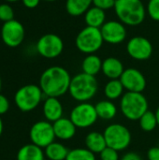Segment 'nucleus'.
I'll list each match as a JSON object with an SVG mask.
<instances>
[{
  "mask_svg": "<svg viewBox=\"0 0 159 160\" xmlns=\"http://www.w3.org/2000/svg\"><path fill=\"white\" fill-rule=\"evenodd\" d=\"M71 78L65 68L52 66L42 72L38 85L45 97L60 98L68 93Z\"/></svg>",
  "mask_w": 159,
  "mask_h": 160,
  "instance_id": "obj_1",
  "label": "nucleus"
},
{
  "mask_svg": "<svg viewBox=\"0 0 159 160\" xmlns=\"http://www.w3.org/2000/svg\"><path fill=\"white\" fill-rule=\"evenodd\" d=\"M113 9L118 21L127 26L142 24L147 15L142 0H116Z\"/></svg>",
  "mask_w": 159,
  "mask_h": 160,
  "instance_id": "obj_2",
  "label": "nucleus"
},
{
  "mask_svg": "<svg viewBox=\"0 0 159 160\" xmlns=\"http://www.w3.org/2000/svg\"><path fill=\"white\" fill-rule=\"evenodd\" d=\"M98 92V82L95 76L78 73L71 78L68 94L78 103L89 102Z\"/></svg>",
  "mask_w": 159,
  "mask_h": 160,
  "instance_id": "obj_3",
  "label": "nucleus"
},
{
  "mask_svg": "<svg viewBox=\"0 0 159 160\" xmlns=\"http://www.w3.org/2000/svg\"><path fill=\"white\" fill-rule=\"evenodd\" d=\"M119 105L121 113L129 121H139L149 109L146 97L137 92H126L120 98Z\"/></svg>",
  "mask_w": 159,
  "mask_h": 160,
  "instance_id": "obj_4",
  "label": "nucleus"
},
{
  "mask_svg": "<svg viewBox=\"0 0 159 160\" xmlns=\"http://www.w3.org/2000/svg\"><path fill=\"white\" fill-rule=\"evenodd\" d=\"M43 96L44 94L39 85L26 84L17 90L14 96V102L20 111L29 112L38 107Z\"/></svg>",
  "mask_w": 159,
  "mask_h": 160,
  "instance_id": "obj_5",
  "label": "nucleus"
},
{
  "mask_svg": "<svg viewBox=\"0 0 159 160\" xmlns=\"http://www.w3.org/2000/svg\"><path fill=\"white\" fill-rule=\"evenodd\" d=\"M104 43L99 28L91 26L83 27L76 36L75 46L84 54H93L98 52Z\"/></svg>",
  "mask_w": 159,
  "mask_h": 160,
  "instance_id": "obj_6",
  "label": "nucleus"
},
{
  "mask_svg": "<svg viewBox=\"0 0 159 160\" xmlns=\"http://www.w3.org/2000/svg\"><path fill=\"white\" fill-rule=\"evenodd\" d=\"M108 147H111L118 152L127 150L132 141L130 130L124 125L113 123L107 126L103 131Z\"/></svg>",
  "mask_w": 159,
  "mask_h": 160,
  "instance_id": "obj_7",
  "label": "nucleus"
},
{
  "mask_svg": "<svg viewBox=\"0 0 159 160\" xmlns=\"http://www.w3.org/2000/svg\"><path fill=\"white\" fill-rule=\"evenodd\" d=\"M77 128L86 129L93 127L98 120L94 104L90 102H79L70 111L69 117Z\"/></svg>",
  "mask_w": 159,
  "mask_h": 160,
  "instance_id": "obj_8",
  "label": "nucleus"
},
{
  "mask_svg": "<svg viewBox=\"0 0 159 160\" xmlns=\"http://www.w3.org/2000/svg\"><path fill=\"white\" fill-rule=\"evenodd\" d=\"M37 53L46 59H54L64 51V41L56 34L49 33L41 36L36 44Z\"/></svg>",
  "mask_w": 159,
  "mask_h": 160,
  "instance_id": "obj_9",
  "label": "nucleus"
},
{
  "mask_svg": "<svg viewBox=\"0 0 159 160\" xmlns=\"http://www.w3.org/2000/svg\"><path fill=\"white\" fill-rule=\"evenodd\" d=\"M29 137L32 143L42 149H45L56 139L52 123L47 120L36 122L30 128Z\"/></svg>",
  "mask_w": 159,
  "mask_h": 160,
  "instance_id": "obj_10",
  "label": "nucleus"
},
{
  "mask_svg": "<svg viewBox=\"0 0 159 160\" xmlns=\"http://www.w3.org/2000/svg\"><path fill=\"white\" fill-rule=\"evenodd\" d=\"M25 36L23 25L17 20L13 19L3 23L1 27V38L5 45L10 48L20 46Z\"/></svg>",
  "mask_w": 159,
  "mask_h": 160,
  "instance_id": "obj_11",
  "label": "nucleus"
},
{
  "mask_svg": "<svg viewBox=\"0 0 159 160\" xmlns=\"http://www.w3.org/2000/svg\"><path fill=\"white\" fill-rule=\"evenodd\" d=\"M153 44L142 36H135L127 43V54L136 61H146L153 54Z\"/></svg>",
  "mask_w": 159,
  "mask_h": 160,
  "instance_id": "obj_12",
  "label": "nucleus"
},
{
  "mask_svg": "<svg viewBox=\"0 0 159 160\" xmlns=\"http://www.w3.org/2000/svg\"><path fill=\"white\" fill-rule=\"evenodd\" d=\"M104 42L111 45H118L123 43L127 37L126 25L120 21H107L100 28Z\"/></svg>",
  "mask_w": 159,
  "mask_h": 160,
  "instance_id": "obj_13",
  "label": "nucleus"
},
{
  "mask_svg": "<svg viewBox=\"0 0 159 160\" xmlns=\"http://www.w3.org/2000/svg\"><path fill=\"white\" fill-rule=\"evenodd\" d=\"M119 80L127 92L142 93L147 86L145 76L141 70L135 68H126Z\"/></svg>",
  "mask_w": 159,
  "mask_h": 160,
  "instance_id": "obj_14",
  "label": "nucleus"
},
{
  "mask_svg": "<svg viewBox=\"0 0 159 160\" xmlns=\"http://www.w3.org/2000/svg\"><path fill=\"white\" fill-rule=\"evenodd\" d=\"M42 112L45 119L51 123L64 117V107L59 98L46 97L42 105Z\"/></svg>",
  "mask_w": 159,
  "mask_h": 160,
  "instance_id": "obj_15",
  "label": "nucleus"
},
{
  "mask_svg": "<svg viewBox=\"0 0 159 160\" xmlns=\"http://www.w3.org/2000/svg\"><path fill=\"white\" fill-rule=\"evenodd\" d=\"M53 131L55 138L59 141H69L72 140L76 133H77V128L72 123V121L69 118L62 117L59 120L52 123Z\"/></svg>",
  "mask_w": 159,
  "mask_h": 160,
  "instance_id": "obj_16",
  "label": "nucleus"
},
{
  "mask_svg": "<svg viewBox=\"0 0 159 160\" xmlns=\"http://www.w3.org/2000/svg\"><path fill=\"white\" fill-rule=\"evenodd\" d=\"M125 69L123 62L117 57L110 56L105 58L102 62L101 72L109 80L120 79Z\"/></svg>",
  "mask_w": 159,
  "mask_h": 160,
  "instance_id": "obj_17",
  "label": "nucleus"
},
{
  "mask_svg": "<svg viewBox=\"0 0 159 160\" xmlns=\"http://www.w3.org/2000/svg\"><path fill=\"white\" fill-rule=\"evenodd\" d=\"M85 147L90 150L92 153L96 155H99L106 147V140L103 133L98 131H91L89 132L84 139Z\"/></svg>",
  "mask_w": 159,
  "mask_h": 160,
  "instance_id": "obj_18",
  "label": "nucleus"
},
{
  "mask_svg": "<svg viewBox=\"0 0 159 160\" xmlns=\"http://www.w3.org/2000/svg\"><path fill=\"white\" fill-rule=\"evenodd\" d=\"M83 16H84V22L86 23V26H91L100 29L102 25L107 22L105 10L98 8L95 6H92L83 14Z\"/></svg>",
  "mask_w": 159,
  "mask_h": 160,
  "instance_id": "obj_19",
  "label": "nucleus"
},
{
  "mask_svg": "<svg viewBox=\"0 0 159 160\" xmlns=\"http://www.w3.org/2000/svg\"><path fill=\"white\" fill-rule=\"evenodd\" d=\"M96 111L99 119L104 121H110L116 117L118 113V108L115 103L109 99H102L96 105Z\"/></svg>",
  "mask_w": 159,
  "mask_h": 160,
  "instance_id": "obj_20",
  "label": "nucleus"
},
{
  "mask_svg": "<svg viewBox=\"0 0 159 160\" xmlns=\"http://www.w3.org/2000/svg\"><path fill=\"white\" fill-rule=\"evenodd\" d=\"M16 158L17 160H44L45 154L42 148L31 142L22 145L19 149Z\"/></svg>",
  "mask_w": 159,
  "mask_h": 160,
  "instance_id": "obj_21",
  "label": "nucleus"
},
{
  "mask_svg": "<svg viewBox=\"0 0 159 160\" xmlns=\"http://www.w3.org/2000/svg\"><path fill=\"white\" fill-rule=\"evenodd\" d=\"M102 62L103 60L96 53L87 54L82 62V72L96 77L101 72Z\"/></svg>",
  "mask_w": 159,
  "mask_h": 160,
  "instance_id": "obj_22",
  "label": "nucleus"
},
{
  "mask_svg": "<svg viewBox=\"0 0 159 160\" xmlns=\"http://www.w3.org/2000/svg\"><path fill=\"white\" fill-rule=\"evenodd\" d=\"M125 88L119 79L109 80L104 86L103 93L107 99L114 101L120 99L125 94Z\"/></svg>",
  "mask_w": 159,
  "mask_h": 160,
  "instance_id": "obj_23",
  "label": "nucleus"
},
{
  "mask_svg": "<svg viewBox=\"0 0 159 160\" xmlns=\"http://www.w3.org/2000/svg\"><path fill=\"white\" fill-rule=\"evenodd\" d=\"M69 150L59 142H53L44 149L45 158L50 160H66Z\"/></svg>",
  "mask_w": 159,
  "mask_h": 160,
  "instance_id": "obj_24",
  "label": "nucleus"
},
{
  "mask_svg": "<svg viewBox=\"0 0 159 160\" xmlns=\"http://www.w3.org/2000/svg\"><path fill=\"white\" fill-rule=\"evenodd\" d=\"M93 5V0H67L66 10L73 17L83 15Z\"/></svg>",
  "mask_w": 159,
  "mask_h": 160,
  "instance_id": "obj_25",
  "label": "nucleus"
},
{
  "mask_svg": "<svg viewBox=\"0 0 159 160\" xmlns=\"http://www.w3.org/2000/svg\"><path fill=\"white\" fill-rule=\"evenodd\" d=\"M139 126L141 129L144 132H152L154 131L157 127L158 126L156 112L147 111L140 119H139Z\"/></svg>",
  "mask_w": 159,
  "mask_h": 160,
  "instance_id": "obj_26",
  "label": "nucleus"
},
{
  "mask_svg": "<svg viewBox=\"0 0 159 160\" xmlns=\"http://www.w3.org/2000/svg\"><path fill=\"white\" fill-rule=\"evenodd\" d=\"M66 160H97V157L86 147H78L69 150Z\"/></svg>",
  "mask_w": 159,
  "mask_h": 160,
  "instance_id": "obj_27",
  "label": "nucleus"
},
{
  "mask_svg": "<svg viewBox=\"0 0 159 160\" xmlns=\"http://www.w3.org/2000/svg\"><path fill=\"white\" fill-rule=\"evenodd\" d=\"M147 15L155 22H159V0H150L146 6Z\"/></svg>",
  "mask_w": 159,
  "mask_h": 160,
  "instance_id": "obj_28",
  "label": "nucleus"
},
{
  "mask_svg": "<svg viewBox=\"0 0 159 160\" xmlns=\"http://www.w3.org/2000/svg\"><path fill=\"white\" fill-rule=\"evenodd\" d=\"M14 19V10L7 3L0 4V21L3 22H9Z\"/></svg>",
  "mask_w": 159,
  "mask_h": 160,
  "instance_id": "obj_29",
  "label": "nucleus"
},
{
  "mask_svg": "<svg viewBox=\"0 0 159 160\" xmlns=\"http://www.w3.org/2000/svg\"><path fill=\"white\" fill-rule=\"evenodd\" d=\"M99 158L100 160H120V155L118 151L107 146L99 154Z\"/></svg>",
  "mask_w": 159,
  "mask_h": 160,
  "instance_id": "obj_30",
  "label": "nucleus"
},
{
  "mask_svg": "<svg viewBox=\"0 0 159 160\" xmlns=\"http://www.w3.org/2000/svg\"><path fill=\"white\" fill-rule=\"evenodd\" d=\"M116 0H93V6L103 10H109L114 8Z\"/></svg>",
  "mask_w": 159,
  "mask_h": 160,
  "instance_id": "obj_31",
  "label": "nucleus"
},
{
  "mask_svg": "<svg viewBox=\"0 0 159 160\" xmlns=\"http://www.w3.org/2000/svg\"><path fill=\"white\" fill-rule=\"evenodd\" d=\"M9 109L8 99L2 94H0V116L5 114Z\"/></svg>",
  "mask_w": 159,
  "mask_h": 160,
  "instance_id": "obj_32",
  "label": "nucleus"
},
{
  "mask_svg": "<svg viewBox=\"0 0 159 160\" xmlns=\"http://www.w3.org/2000/svg\"><path fill=\"white\" fill-rule=\"evenodd\" d=\"M147 159L148 160H159V145L151 147L147 151Z\"/></svg>",
  "mask_w": 159,
  "mask_h": 160,
  "instance_id": "obj_33",
  "label": "nucleus"
},
{
  "mask_svg": "<svg viewBox=\"0 0 159 160\" xmlns=\"http://www.w3.org/2000/svg\"><path fill=\"white\" fill-rule=\"evenodd\" d=\"M120 160H143L142 158L136 152H127L126 153Z\"/></svg>",
  "mask_w": 159,
  "mask_h": 160,
  "instance_id": "obj_34",
  "label": "nucleus"
},
{
  "mask_svg": "<svg viewBox=\"0 0 159 160\" xmlns=\"http://www.w3.org/2000/svg\"><path fill=\"white\" fill-rule=\"evenodd\" d=\"M22 2V5L27 8H37L41 0H21Z\"/></svg>",
  "mask_w": 159,
  "mask_h": 160,
  "instance_id": "obj_35",
  "label": "nucleus"
},
{
  "mask_svg": "<svg viewBox=\"0 0 159 160\" xmlns=\"http://www.w3.org/2000/svg\"><path fill=\"white\" fill-rule=\"evenodd\" d=\"M3 130H4V124H3V120H2V118L0 116V136L3 133Z\"/></svg>",
  "mask_w": 159,
  "mask_h": 160,
  "instance_id": "obj_36",
  "label": "nucleus"
},
{
  "mask_svg": "<svg viewBox=\"0 0 159 160\" xmlns=\"http://www.w3.org/2000/svg\"><path fill=\"white\" fill-rule=\"evenodd\" d=\"M156 115H157V123H158L159 126V106L158 108L157 109V111H156Z\"/></svg>",
  "mask_w": 159,
  "mask_h": 160,
  "instance_id": "obj_37",
  "label": "nucleus"
},
{
  "mask_svg": "<svg viewBox=\"0 0 159 160\" xmlns=\"http://www.w3.org/2000/svg\"><path fill=\"white\" fill-rule=\"evenodd\" d=\"M5 1L9 2V3H14V2H18V1H20V0H5Z\"/></svg>",
  "mask_w": 159,
  "mask_h": 160,
  "instance_id": "obj_38",
  "label": "nucleus"
},
{
  "mask_svg": "<svg viewBox=\"0 0 159 160\" xmlns=\"http://www.w3.org/2000/svg\"><path fill=\"white\" fill-rule=\"evenodd\" d=\"M42 1H45V2H54L56 0H42Z\"/></svg>",
  "mask_w": 159,
  "mask_h": 160,
  "instance_id": "obj_39",
  "label": "nucleus"
},
{
  "mask_svg": "<svg viewBox=\"0 0 159 160\" xmlns=\"http://www.w3.org/2000/svg\"><path fill=\"white\" fill-rule=\"evenodd\" d=\"M1 88H2V81H1V78H0V91H1Z\"/></svg>",
  "mask_w": 159,
  "mask_h": 160,
  "instance_id": "obj_40",
  "label": "nucleus"
},
{
  "mask_svg": "<svg viewBox=\"0 0 159 160\" xmlns=\"http://www.w3.org/2000/svg\"><path fill=\"white\" fill-rule=\"evenodd\" d=\"M44 160H50V159H48V158H45V159Z\"/></svg>",
  "mask_w": 159,
  "mask_h": 160,
  "instance_id": "obj_41",
  "label": "nucleus"
},
{
  "mask_svg": "<svg viewBox=\"0 0 159 160\" xmlns=\"http://www.w3.org/2000/svg\"><path fill=\"white\" fill-rule=\"evenodd\" d=\"M148 1H150V0H148Z\"/></svg>",
  "mask_w": 159,
  "mask_h": 160,
  "instance_id": "obj_42",
  "label": "nucleus"
}]
</instances>
